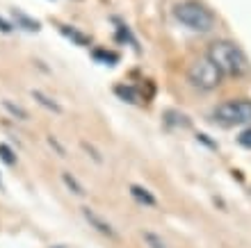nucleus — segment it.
Listing matches in <instances>:
<instances>
[{"instance_id":"obj_8","label":"nucleus","mask_w":251,"mask_h":248,"mask_svg":"<svg viewBox=\"0 0 251 248\" xmlns=\"http://www.w3.org/2000/svg\"><path fill=\"white\" fill-rule=\"evenodd\" d=\"M60 32L64 34L66 39H71L73 44H78V46H89V44H92V39H89L87 34H82V32H80V30H75V27L60 25Z\"/></svg>"},{"instance_id":"obj_15","label":"nucleus","mask_w":251,"mask_h":248,"mask_svg":"<svg viewBox=\"0 0 251 248\" xmlns=\"http://www.w3.org/2000/svg\"><path fill=\"white\" fill-rule=\"evenodd\" d=\"M94 57H96V59H103V62H110V64H114V62L119 59V55H117V52H107V50H96V52H94Z\"/></svg>"},{"instance_id":"obj_4","label":"nucleus","mask_w":251,"mask_h":248,"mask_svg":"<svg viewBox=\"0 0 251 248\" xmlns=\"http://www.w3.org/2000/svg\"><path fill=\"white\" fill-rule=\"evenodd\" d=\"M187 78H190L192 85L197 87V89H201V91H212V89H217V87L222 85L224 75H222V71H219L208 57H199V59H194L190 64V68H187Z\"/></svg>"},{"instance_id":"obj_16","label":"nucleus","mask_w":251,"mask_h":248,"mask_svg":"<svg viewBox=\"0 0 251 248\" xmlns=\"http://www.w3.org/2000/svg\"><path fill=\"white\" fill-rule=\"evenodd\" d=\"M48 146L57 150V155H60V157H66V150H64V146L57 141V137H53V135H50V137H48Z\"/></svg>"},{"instance_id":"obj_3","label":"nucleus","mask_w":251,"mask_h":248,"mask_svg":"<svg viewBox=\"0 0 251 248\" xmlns=\"http://www.w3.org/2000/svg\"><path fill=\"white\" fill-rule=\"evenodd\" d=\"M215 123L224 125V128H235V125L251 123V100L249 98H235L224 100L212 110Z\"/></svg>"},{"instance_id":"obj_14","label":"nucleus","mask_w":251,"mask_h":248,"mask_svg":"<svg viewBox=\"0 0 251 248\" xmlns=\"http://www.w3.org/2000/svg\"><path fill=\"white\" fill-rule=\"evenodd\" d=\"M0 159H2L5 164H9V166H12V164H16V157H14L12 148H9V146H5V144H0Z\"/></svg>"},{"instance_id":"obj_6","label":"nucleus","mask_w":251,"mask_h":248,"mask_svg":"<svg viewBox=\"0 0 251 248\" xmlns=\"http://www.w3.org/2000/svg\"><path fill=\"white\" fill-rule=\"evenodd\" d=\"M30 96H32V98L37 100L41 107H46L48 112H55V114H62V112H64V110H62V105L57 103V100H53L50 96H46L44 91H39V89H32V91H30Z\"/></svg>"},{"instance_id":"obj_10","label":"nucleus","mask_w":251,"mask_h":248,"mask_svg":"<svg viewBox=\"0 0 251 248\" xmlns=\"http://www.w3.org/2000/svg\"><path fill=\"white\" fill-rule=\"evenodd\" d=\"M0 105H2V110L9 114V116H14L16 121H30V114H27L21 105H16V103H12V100H0Z\"/></svg>"},{"instance_id":"obj_20","label":"nucleus","mask_w":251,"mask_h":248,"mask_svg":"<svg viewBox=\"0 0 251 248\" xmlns=\"http://www.w3.org/2000/svg\"><path fill=\"white\" fill-rule=\"evenodd\" d=\"M57 248H62V246H57Z\"/></svg>"},{"instance_id":"obj_11","label":"nucleus","mask_w":251,"mask_h":248,"mask_svg":"<svg viewBox=\"0 0 251 248\" xmlns=\"http://www.w3.org/2000/svg\"><path fill=\"white\" fill-rule=\"evenodd\" d=\"M114 93L119 96L121 100H126V103H132V105H137L139 100V91L135 89V87H126V85H119V87H114Z\"/></svg>"},{"instance_id":"obj_1","label":"nucleus","mask_w":251,"mask_h":248,"mask_svg":"<svg viewBox=\"0 0 251 248\" xmlns=\"http://www.w3.org/2000/svg\"><path fill=\"white\" fill-rule=\"evenodd\" d=\"M205 57L222 71V75L242 78V75L249 73V59H247L245 50H242L238 44H233V41L219 39V41H215V44H210Z\"/></svg>"},{"instance_id":"obj_12","label":"nucleus","mask_w":251,"mask_h":248,"mask_svg":"<svg viewBox=\"0 0 251 248\" xmlns=\"http://www.w3.org/2000/svg\"><path fill=\"white\" fill-rule=\"evenodd\" d=\"M62 182L66 184V189L71 191V194H75V196H85L87 194V189H85V184H80L78 182V178L75 176H71V173H62Z\"/></svg>"},{"instance_id":"obj_18","label":"nucleus","mask_w":251,"mask_h":248,"mask_svg":"<svg viewBox=\"0 0 251 248\" xmlns=\"http://www.w3.org/2000/svg\"><path fill=\"white\" fill-rule=\"evenodd\" d=\"M0 32H5V34L12 32V25H9V23H7L5 19H0Z\"/></svg>"},{"instance_id":"obj_2","label":"nucleus","mask_w":251,"mask_h":248,"mask_svg":"<svg viewBox=\"0 0 251 248\" xmlns=\"http://www.w3.org/2000/svg\"><path fill=\"white\" fill-rule=\"evenodd\" d=\"M174 16L185 27H190L192 32H210L212 27H215V14L205 5L197 2V0L178 2L176 9H174Z\"/></svg>"},{"instance_id":"obj_13","label":"nucleus","mask_w":251,"mask_h":248,"mask_svg":"<svg viewBox=\"0 0 251 248\" xmlns=\"http://www.w3.org/2000/svg\"><path fill=\"white\" fill-rule=\"evenodd\" d=\"M142 237H144V242L149 248H167L165 239L160 235H155V232H142Z\"/></svg>"},{"instance_id":"obj_7","label":"nucleus","mask_w":251,"mask_h":248,"mask_svg":"<svg viewBox=\"0 0 251 248\" xmlns=\"http://www.w3.org/2000/svg\"><path fill=\"white\" fill-rule=\"evenodd\" d=\"M130 196L137 203L146 205V207H155V205H158V201H155V196H153L151 191L144 189V187H139V184H132L130 187Z\"/></svg>"},{"instance_id":"obj_9","label":"nucleus","mask_w":251,"mask_h":248,"mask_svg":"<svg viewBox=\"0 0 251 248\" xmlns=\"http://www.w3.org/2000/svg\"><path fill=\"white\" fill-rule=\"evenodd\" d=\"M12 16H14V21H16V27H23L27 32H37V30H39V23L34 19H30V16H25L21 9H14Z\"/></svg>"},{"instance_id":"obj_5","label":"nucleus","mask_w":251,"mask_h":248,"mask_svg":"<svg viewBox=\"0 0 251 248\" xmlns=\"http://www.w3.org/2000/svg\"><path fill=\"white\" fill-rule=\"evenodd\" d=\"M82 216H85V221L89 223V228H94L96 232H100L103 237H110V239H117V230L112 228V223L105 221L99 212H94L92 207H82Z\"/></svg>"},{"instance_id":"obj_17","label":"nucleus","mask_w":251,"mask_h":248,"mask_svg":"<svg viewBox=\"0 0 251 248\" xmlns=\"http://www.w3.org/2000/svg\"><path fill=\"white\" fill-rule=\"evenodd\" d=\"M238 141H240V146H245V148H251V128H249V130H245L242 135H240Z\"/></svg>"},{"instance_id":"obj_19","label":"nucleus","mask_w":251,"mask_h":248,"mask_svg":"<svg viewBox=\"0 0 251 248\" xmlns=\"http://www.w3.org/2000/svg\"><path fill=\"white\" fill-rule=\"evenodd\" d=\"M0 189H2V180H0Z\"/></svg>"}]
</instances>
